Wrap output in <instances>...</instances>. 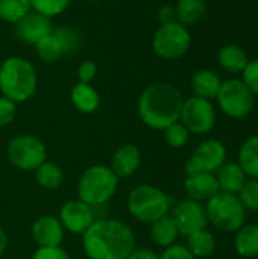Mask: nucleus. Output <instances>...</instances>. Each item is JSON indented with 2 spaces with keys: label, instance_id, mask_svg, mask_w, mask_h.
<instances>
[{
  "label": "nucleus",
  "instance_id": "nucleus-15",
  "mask_svg": "<svg viewBox=\"0 0 258 259\" xmlns=\"http://www.w3.org/2000/svg\"><path fill=\"white\" fill-rule=\"evenodd\" d=\"M53 26H52V20L35 12L30 11L23 20H20L15 24V33L17 36L27 44H36L40 39H43L44 36L50 35L53 32Z\"/></svg>",
  "mask_w": 258,
  "mask_h": 259
},
{
  "label": "nucleus",
  "instance_id": "nucleus-1",
  "mask_svg": "<svg viewBox=\"0 0 258 259\" xmlns=\"http://www.w3.org/2000/svg\"><path fill=\"white\" fill-rule=\"evenodd\" d=\"M88 259H126L135 249L134 231L120 220L99 219L82 234Z\"/></svg>",
  "mask_w": 258,
  "mask_h": 259
},
{
  "label": "nucleus",
  "instance_id": "nucleus-29",
  "mask_svg": "<svg viewBox=\"0 0 258 259\" xmlns=\"http://www.w3.org/2000/svg\"><path fill=\"white\" fill-rule=\"evenodd\" d=\"M32 11L30 0H0V20L17 24Z\"/></svg>",
  "mask_w": 258,
  "mask_h": 259
},
{
  "label": "nucleus",
  "instance_id": "nucleus-37",
  "mask_svg": "<svg viewBox=\"0 0 258 259\" xmlns=\"http://www.w3.org/2000/svg\"><path fill=\"white\" fill-rule=\"evenodd\" d=\"M30 259H70V256L59 246V247H38Z\"/></svg>",
  "mask_w": 258,
  "mask_h": 259
},
{
  "label": "nucleus",
  "instance_id": "nucleus-23",
  "mask_svg": "<svg viewBox=\"0 0 258 259\" xmlns=\"http://www.w3.org/2000/svg\"><path fill=\"white\" fill-rule=\"evenodd\" d=\"M234 250L243 258L258 256V225H243L234 237Z\"/></svg>",
  "mask_w": 258,
  "mask_h": 259
},
{
  "label": "nucleus",
  "instance_id": "nucleus-38",
  "mask_svg": "<svg viewBox=\"0 0 258 259\" xmlns=\"http://www.w3.org/2000/svg\"><path fill=\"white\" fill-rule=\"evenodd\" d=\"M160 259H196L190 250L182 246V244H172L169 247H166L163 250V253L160 255Z\"/></svg>",
  "mask_w": 258,
  "mask_h": 259
},
{
  "label": "nucleus",
  "instance_id": "nucleus-6",
  "mask_svg": "<svg viewBox=\"0 0 258 259\" xmlns=\"http://www.w3.org/2000/svg\"><path fill=\"white\" fill-rule=\"evenodd\" d=\"M204 206L208 223L222 232H237L246 222V209L237 194L219 191Z\"/></svg>",
  "mask_w": 258,
  "mask_h": 259
},
{
  "label": "nucleus",
  "instance_id": "nucleus-30",
  "mask_svg": "<svg viewBox=\"0 0 258 259\" xmlns=\"http://www.w3.org/2000/svg\"><path fill=\"white\" fill-rule=\"evenodd\" d=\"M163 134H164L166 144L172 149H182L184 146H187V143L190 140V132L179 120L172 123L170 126H167L163 131Z\"/></svg>",
  "mask_w": 258,
  "mask_h": 259
},
{
  "label": "nucleus",
  "instance_id": "nucleus-13",
  "mask_svg": "<svg viewBox=\"0 0 258 259\" xmlns=\"http://www.w3.org/2000/svg\"><path fill=\"white\" fill-rule=\"evenodd\" d=\"M58 219L64 231H68L76 235H82L94 223L96 215L93 206L87 205L79 199H71L61 206Z\"/></svg>",
  "mask_w": 258,
  "mask_h": 259
},
{
  "label": "nucleus",
  "instance_id": "nucleus-12",
  "mask_svg": "<svg viewBox=\"0 0 258 259\" xmlns=\"http://www.w3.org/2000/svg\"><path fill=\"white\" fill-rule=\"evenodd\" d=\"M172 219L179 231V235H190L196 231L205 229L208 225L205 206L201 202L184 199L172 208Z\"/></svg>",
  "mask_w": 258,
  "mask_h": 259
},
{
  "label": "nucleus",
  "instance_id": "nucleus-14",
  "mask_svg": "<svg viewBox=\"0 0 258 259\" xmlns=\"http://www.w3.org/2000/svg\"><path fill=\"white\" fill-rule=\"evenodd\" d=\"M64 228L58 217L41 215L30 228V234L38 247H59L64 241Z\"/></svg>",
  "mask_w": 258,
  "mask_h": 259
},
{
  "label": "nucleus",
  "instance_id": "nucleus-5",
  "mask_svg": "<svg viewBox=\"0 0 258 259\" xmlns=\"http://www.w3.org/2000/svg\"><path fill=\"white\" fill-rule=\"evenodd\" d=\"M172 199L155 185H138L128 196V211L141 223H154L169 214Z\"/></svg>",
  "mask_w": 258,
  "mask_h": 259
},
{
  "label": "nucleus",
  "instance_id": "nucleus-4",
  "mask_svg": "<svg viewBox=\"0 0 258 259\" xmlns=\"http://www.w3.org/2000/svg\"><path fill=\"white\" fill-rule=\"evenodd\" d=\"M119 181L120 179L109 165H91L84 170L78 181V199L93 208L102 206L114 197Z\"/></svg>",
  "mask_w": 258,
  "mask_h": 259
},
{
  "label": "nucleus",
  "instance_id": "nucleus-16",
  "mask_svg": "<svg viewBox=\"0 0 258 259\" xmlns=\"http://www.w3.org/2000/svg\"><path fill=\"white\" fill-rule=\"evenodd\" d=\"M141 165V152L135 144H122L117 147L111 158V170L119 179L131 178Z\"/></svg>",
  "mask_w": 258,
  "mask_h": 259
},
{
  "label": "nucleus",
  "instance_id": "nucleus-21",
  "mask_svg": "<svg viewBox=\"0 0 258 259\" xmlns=\"http://www.w3.org/2000/svg\"><path fill=\"white\" fill-rule=\"evenodd\" d=\"M219 65L230 73H242L249 62L246 52L237 44H227L217 52Z\"/></svg>",
  "mask_w": 258,
  "mask_h": 259
},
{
  "label": "nucleus",
  "instance_id": "nucleus-8",
  "mask_svg": "<svg viewBox=\"0 0 258 259\" xmlns=\"http://www.w3.org/2000/svg\"><path fill=\"white\" fill-rule=\"evenodd\" d=\"M192 44V35L189 27L178 21L169 24H160L152 36L154 53L164 61H176L182 58Z\"/></svg>",
  "mask_w": 258,
  "mask_h": 259
},
{
  "label": "nucleus",
  "instance_id": "nucleus-35",
  "mask_svg": "<svg viewBox=\"0 0 258 259\" xmlns=\"http://www.w3.org/2000/svg\"><path fill=\"white\" fill-rule=\"evenodd\" d=\"M17 115V103L5 96H0V127L11 124Z\"/></svg>",
  "mask_w": 258,
  "mask_h": 259
},
{
  "label": "nucleus",
  "instance_id": "nucleus-31",
  "mask_svg": "<svg viewBox=\"0 0 258 259\" xmlns=\"http://www.w3.org/2000/svg\"><path fill=\"white\" fill-rule=\"evenodd\" d=\"M71 3V0H30V6L32 11L47 17V18H53L61 15L68 5Z\"/></svg>",
  "mask_w": 258,
  "mask_h": 259
},
{
  "label": "nucleus",
  "instance_id": "nucleus-39",
  "mask_svg": "<svg viewBox=\"0 0 258 259\" xmlns=\"http://www.w3.org/2000/svg\"><path fill=\"white\" fill-rule=\"evenodd\" d=\"M158 20L161 24H169L176 21V12H175V6L172 5H164L158 9Z\"/></svg>",
  "mask_w": 258,
  "mask_h": 259
},
{
  "label": "nucleus",
  "instance_id": "nucleus-33",
  "mask_svg": "<svg viewBox=\"0 0 258 259\" xmlns=\"http://www.w3.org/2000/svg\"><path fill=\"white\" fill-rule=\"evenodd\" d=\"M53 33L59 38L65 55H71L79 49V35L76 33L75 29L62 26V27L53 29Z\"/></svg>",
  "mask_w": 258,
  "mask_h": 259
},
{
  "label": "nucleus",
  "instance_id": "nucleus-26",
  "mask_svg": "<svg viewBox=\"0 0 258 259\" xmlns=\"http://www.w3.org/2000/svg\"><path fill=\"white\" fill-rule=\"evenodd\" d=\"M205 0H178V3L175 5L176 21L186 27L199 23L205 15Z\"/></svg>",
  "mask_w": 258,
  "mask_h": 259
},
{
  "label": "nucleus",
  "instance_id": "nucleus-22",
  "mask_svg": "<svg viewBox=\"0 0 258 259\" xmlns=\"http://www.w3.org/2000/svg\"><path fill=\"white\" fill-rule=\"evenodd\" d=\"M178 237H179V231H178L170 214L151 223V238L157 246L166 249V247L175 244Z\"/></svg>",
  "mask_w": 258,
  "mask_h": 259
},
{
  "label": "nucleus",
  "instance_id": "nucleus-28",
  "mask_svg": "<svg viewBox=\"0 0 258 259\" xmlns=\"http://www.w3.org/2000/svg\"><path fill=\"white\" fill-rule=\"evenodd\" d=\"M35 52L38 55V58L46 62V64H55L58 62L62 56H65L64 53V47L59 41V38L52 32L50 35L44 36L43 39H40L35 44Z\"/></svg>",
  "mask_w": 258,
  "mask_h": 259
},
{
  "label": "nucleus",
  "instance_id": "nucleus-24",
  "mask_svg": "<svg viewBox=\"0 0 258 259\" xmlns=\"http://www.w3.org/2000/svg\"><path fill=\"white\" fill-rule=\"evenodd\" d=\"M186 238H187L186 247L196 259L208 258L216 250V238L207 228L196 231V232L187 235Z\"/></svg>",
  "mask_w": 258,
  "mask_h": 259
},
{
  "label": "nucleus",
  "instance_id": "nucleus-41",
  "mask_svg": "<svg viewBox=\"0 0 258 259\" xmlns=\"http://www.w3.org/2000/svg\"><path fill=\"white\" fill-rule=\"evenodd\" d=\"M6 249H8V235H6V232L0 228V258L5 255Z\"/></svg>",
  "mask_w": 258,
  "mask_h": 259
},
{
  "label": "nucleus",
  "instance_id": "nucleus-32",
  "mask_svg": "<svg viewBox=\"0 0 258 259\" xmlns=\"http://www.w3.org/2000/svg\"><path fill=\"white\" fill-rule=\"evenodd\" d=\"M237 197L240 199L243 208L251 212H258V179H246L245 185L239 191Z\"/></svg>",
  "mask_w": 258,
  "mask_h": 259
},
{
  "label": "nucleus",
  "instance_id": "nucleus-7",
  "mask_svg": "<svg viewBox=\"0 0 258 259\" xmlns=\"http://www.w3.org/2000/svg\"><path fill=\"white\" fill-rule=\"evenodd\" d=\"M6 158L9 164L18 170L35 171L44 161H47V147L38 137L21 134L8 143Z\"/></svg>",
  "mask_w": 258,
  "mask_h": 259
},
{
  "label": "nucleus",
  "instance_id": "nucleus-36",
  "mask_svg": "<svg viewBox=\"0 0 258 259\" xmlns=\"http://www.w3.org/2000/svg\"><path fill=\"white\" fill-rule=\"evenodd\" d=\"M76 76H78V80L82 82V83H91L96 76H97V64L94 61H82L78 67V71H76Z\"/></svg>",
  "mask_w": 258,
  "mask_h": 259
},
{
  "label": "nucleus",
  "instance_id": "nucleus-17",
  "mask_svg": "<svg viewBox=\"0 0 258 259\" xmlns=\"http://www.w3.org/2000/svg\"><path fill=\"white\" fill-rule=\"evenodd\" d=\"M184 191L189 199L205 203L219 193L216 175L213 173H193L184 179Z\"/></svg>",
  "mask_w": 258,
  "mask_h": 259
},
{
  "label": "nucleus",
  "instance_id": "nucleus-10",
  "mask_svg": "<svg viewBox=\"0 0 258 259\" xmlns=\"http://www.w3.org/2000/svg\"><path fill=\"white\" fill-rule=\"evenodd\" d=\"M179 121L187 127L190 134L205 135L214 129L216 109L211 100L192 96L182 102Z\"/></svg>",
  "mask_w": 258,
  "mask_h": 259
},
{
  "label": "nucleus",
  "instance_id": "nucleus-40",
  "mask_svg": "<svg viewBox=\"0 0 258 259\" xmlns=\"http://www.w3.org/2000/svg\"><path fill=\"white\" fill-rule=\"evenodd\" d=\"M126 259H160V255L151 249L141 247V249H134Z\"/></svg>",
  "mask_w": 258,
  "mask_h": 259
},
{
  "label": "nucleus",
  "instance_id": "nucleus-27",
  "mask_svg": "<svg viewBox=\"0 0 258 259\" xmlns=\"http://www.w3.org/2000/svg\"><path fill=\"white\" fill-rule=\"evenodd\" d=\"M35 181L38 185L44 190H58L64 181V171L62 168L52 162V161H44L36 170H35Z\"/></svg>",
  "mask_w": 258,
  "mask_h": 259
},
{
  "label": "nucleus",
  "instance_id": "nucleus-42",
  "mask_svg": "<svg viewBox=\"0 0 258 259\" xmlns=\"http://www.w3.org/2000/svg\"><path fill=\"white\" fill-rule=\"evenodd\" d=\"M84 2H90V3H94V2H100V0H84Z\"/></svg>",
  "mask_w": 258,
  "mask_h": 259
},
{
  "label": "nucleus",
  "instance_id": "nucleus-34",
  "mask_svg": "<svg viewBox=\"0 0 258 259\" xmlns=\"http://www.w3.org/2000/svg\"><path fill=\"white\" fill-rule=\"evenodd\" d=\"M242 80L254 96H258V58L248 62L242 71Z\"/></svg>",
  "mask_w": 258,
  "mask_h": 259
},
{
  "label": "nucleus",
  "instance_id": "nucleus-18",
  "mask_svg": "<svg viewBox=\"0 0 258 259\" xmlns=\"http://www.w3.org/2000/svg\"><path fill=\"white\" fill-rule=\"evenodd\" d=\"M214 175L217 179L219 191L230 194H239L248 179L239 162H225Z\"/></svg>",
  "mask_w": 258,
  "mask_h": 259
},
{
  "label": "nucleus",
  "instance_id": "nucleus-3",
  "mask_svg": "<svg viewBox=\"0 0 258 259\" xmlns=\"http://www.w3.org/2000/svg\"><path fill=\"white\" fill-rule=\"evenodd\" d=\"M38 88V73L30 61L9 56L0 65V93L14 103L29 100Z\"/></svg>",
  "mask_w": 258,
  "mask_h": 259
},
{
  "label": "nucleus",
  "instance_id": "nucleus-25",
  "mask_svg": "<svg viewBox=\"0 0 258 259\" xmlns=\"http://www.w3.org/2000/svg\"><path fill=\"white\" fill-rule=\"evenodd\" d=\"M237 162L249 179H258V134L243 141Z\"/></svg>",
  "mask_w": 258,
  "mask_h": 259
},
{
  "label": "nucleus",
  "instance_id": "nucleus-9",
  "mask_svg": "<svg viewBox=\"0 0 258 259\" xmlns=\"http://www.w3.org/2000/svg\"><path fill=\"white\" fill-rule=\"evenodd\" d=\"M216 100L225 115L237 120L248 117L255 105V96L242 79H228L222 82Z\"/></svg>",
  "mask_w": 258,
  "mask_h": 259
},
{
  "label": "nucleus",
  "instance_id": "nucleus-19",
  "mask_svg": "<svg viewBox=\"0 0 258 259\" xmlns=\"http://www.w3.org/2000/svg\"><path fill=\"white\" fill-rule=\"evenodd\" d=\"M220 85H222V80H220L219 74H216L213 70H207V68L198 70L192 76V80H190L193 96L207 99V100H213L217 97Z\"/></svg>",
  "mask_w": 258,
  "mask_h": 259
},
{
  "label": "nucleus",
  "instance_id": "nucleus-20",
  "mask_svg": "<svg viewBox=\"0 0 258 259\" xmlns=\"http://www.w3.org/2000/svg\"><path fill=\"white\" fill-rule=\"evenodd\" d=\"M70 100L75 109L82 114H93L100 106V96L91 83L78 82L70 91Z\"/></svg>",
  "mask_w": 258,
  "mask_h": 259
},
{
  "label": "nucleus",
  "instance_id": "nucleus-2",
  "mask_svg": "<svg viewBox=\"0 0 258 259\" xmlns=\"http://www.w3.org/2000/svg\"><path fill=\"white\" fill-rule=\"evenodd\" d=\"M182 94L167 82H155L143 90L138 97L137 111L140 120L154 131H164L179 120Z\"/></svg>",
  "mask_w": 258,
  "mask_h": 259
},
{
  "label": "nucleus",
  "instance_id": "nucleus-11",
  "mask_svg": "<svg viewBox=\"0 0 258 259\" xmlns=\"http://www.w3.org/2000/svg\"><path fill=\"white\" fill-rule=\"evenodd\" d=\"M227 162V147L219 140L201 141L186 162V176L193 173H216Z\"/></svg>",
  "mask_w": 258,
  "mask_h": 259
}]
</instances>
